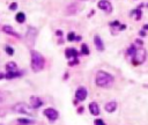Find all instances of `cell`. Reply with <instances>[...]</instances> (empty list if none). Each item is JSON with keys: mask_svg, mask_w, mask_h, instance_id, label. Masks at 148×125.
I'll use <instances>...</instances> for the list:
<instances>
[{"mask_svg": "<svg viewBox=\"0 0 148 125\" xmlns=\"http://www.w3.org/2000/svg\"><path fill=\"white\" fill-rule=\"evenodd\" d=\"M146 56H147V52L143 48H136L134 56H133V63L135 65L142 64L146 60Z\"/></svg>", "mask_w": 148, "mask_h": 125, "instance_id": "5", "label": "cell"}, {"mask_svg": "<svg viewBox=\"0 0 148 125\" xmlns=\"http://www.w3.org/2000/svg\"><path fill=\"white\" fill-rule=\"evenodd\" d=\"M81 53L84 54V56L89 54V49H88V45H87V44H82V45H81Z\"/></svg>", "mask_w": 148, "mask_h": 125, "instance_id": "19", "label": "cell"}, {"mask_svg": "<svg viewBox=\"0 0 148 125\" xmlns=\"http://www.w3.org/2000/svg\"><path fill=\"white\" fill-rule=\"evenodd\" d=\"M1 79H5V74L4 73H0V80Z\"/></svg>", "mask_w": 148, "mask_h": 125, "instance_id": "29", "label": "cell"}, {"mask_svg": "<svg viewBox=\"0 0 148 125\" xmlns=\"http://www.w3.org/2000/svg\"><path fill=\"white\" fill-rule=\"evenodd\" d=\"M113 83V77L105 71H98L96 74V85L102 88H108Z\"/></svg>", "mask_w": 148, "mask_h": 125, "instance_id": "2", "label": "cell"}, {"mask_svg": "<svg viewBox=\"0 0 148 125\" xmlns=\"http://www.w3.org/2000/svg\"><path fill=\"white\" fill-rule=\"evenodd\" d=\"M5 51H6V53L8 54V56H13L14 54V49L12 48V46H9V45L5 46Z\"/></svg>", "mask_w": 148, "mask_h": 125, "instance_id": "20", "label": "cell"}, {"mask_svg": "<svg viewBox=\"0 0 148 125\" xmlns=\"http://www.w3.org/2000/svg\"><path fill=\"white\" fill-rule=\"evenodd\" d=\"M13 110L15 112H19V113H23L27 116H32L34 112H32V108L27 103H18L13 107Z\"/></svg>", "mask_w": 148, "mask_h": 125, "instance_id": "4", "label": "cell"}, {"mask_svg": "<svg viewBox=\"0 0 148 125\" xmlns=\"http://www.w3.org/2000/svg\"><path fill=\"white\" fill-rule=\"evenodd\" d=\"M18 125H24V124H20V123H19V124H18Z\"/></svg>", "mask_w": 148, "mask_h": 125, "instance_id": "33", "label": "cell"}, {"mask_svg": "<svg viewBox=\"0 0 148 125\" xmlns=\"http://www.w3.org/2000/svg\"><path fill=\"white\" fill-rule=\"evenodd\" d=\"M94 123H95V125H105V124H104V122L102 120V119H96V120H95Z\"/></svg>", "mask_w": 148, "mask_h": 125, "instance_id": "24", "label": "cell"}, {"mask_svg": "<svg viewBox=\"0 0 148 125\" xmlns=\"http://www.w3.org/2000/svg\"><path fill=\"white\" fill-rule=\"evenodd\" d=\"M94 43H95V45H96L98 51H103L104 50V44H103V42H102L100 36H95V37H94Z\"/></svg>", "mask_w": 148, "mask_h": 125, "instance_id": "14", "label": "cell"}, {"mask_svg": "<svg viewBox=\"0 0 148 125\" xmlns=\"http://www.w3.org/2000/svg\"><path fill=\"white\" fill-rule=\"evenodd\" d=\"M2 31H4L5 34H7V35L14 36V37H16V38H21V35L16 33L11 26H4L2 27Z\"/></svg>", "mask_w": 148, "mask_h": 125, "instance_id": "10", "label": "cell"}, {"mask_svg": "<svg viewBox=\"0 0 148 125\" xmlns=\"http://www.w3.org/2000/svg\"><path fill=\"white\" fill-rule=\"evenodd\" d=\"M117 109V102H115V101H112V102H108L107 104H105V110L108 112H113L115 110Z\"/></svg>", "mask_w": 148, "mask_h": 125, "instance_id": "15", "label": "cell"}, {"mask_svg": "<svg viewBox=\"0 0 148 125\" xmlns=\"http://www.w3.org/2000/svg\"><path fill=\"white\" fill-rule=\"evenodd\" d=\"M81 40V37H80V36H77V37H75V41H80Z\"/></svg>", "mask_w": 148, "mask_h": 125, "instance_id": "32", "label": "cell"}, {"mask_svg": "<svg viewBox=\"0 0 148 125\" xmlns=\"http://www.w3.org/2000/svg\"><path fill=\"white\" fill-rule=\"evenodd\" d=\"M43 105V101L37 97V96H31L30 97V107H31L32 109H38Z\"/></svg>", "mask_w": 148, "mask_h": 125, "instance_id": "9", "label": "cell"}, {"mask_svg": "<svg viewBox=\"0 0 148 125\" xmlns=\"http://www.w3.org/2000/svg\"><path fill=\"white\" fill-rule=\"evenodd\" d=\"M83 1H87V0H83Z\"/></svg>", "mask_w": 148, "mask_h": 125, "instance_id": "34", "label": "cell"}, {"mask_svg": "<svg viewBox=\"0 0 148 125\" xmlns=\"http://www.w3.org/2000/svg\"><path fill=\"white\" fill-rule=\"evenodd\" d=\"M65 54H66V57L67 58H77V51L75 50V49H72V48H70V49H66V51H65Z\"/></svg>", "mask_w": 148, "mask_h": 125, "instance_id": "13", "label": "cell"}, {"mask_svg": "<svg viewBox=\"0 0 148 125\" xmlns=\"http://www.w3.org/2000/svg\"><path fill=\"white\" fill-rule=\"evenodd\" d=\"M56 34H57L58 36H61V35H63V31H61V30H57V31H56Z\"/></svg>", "mask_w": 148, "mask_h": 125, "instance_id": "28", "label": "cell"}, {"mask_svg": "<svg viewBox=\"0 0 148 125\" xmlns=\"http://www.w3.org/2000/svg\"><path fill=\"white\" fill-rule=\"evenodd\" d=\"M77 63H79V61L75 59V60H72V61H70L68 64H70V66H72V65H75V64H77Z\"/></svg>", "mask_w": 148, "mask_h": 125, "instance_id": "26", "label": "cell"}, {"mask_svg": "<svg viewBox=\"0 0 148 125\" xmlns=\"http://www.w3.org/2000/svg\"><path fill=\"white\" fill-rule=\"evenodd\" d=\"M15 20L18 21L19 23H23L26 21V14L23 12H19V13L15 15Z\"/></svg>", "mask_w": 148, "mask_h": 125, "instance_id": "17", "label": "cell"}, {"mask_svg": "<svg viewBox=\"0 0 148 125\" xmlns=\"http://www.w3.org/2000/svg\"><path fill=\"white\" fill-rule=\"evenodd\" d=\"M75 97L77 101H84L87 99V89L84 87H79L75 92Z\"/></svg>", "mask_w": 148, "mask_h": 125, "instance_id": "7", "label": "cell"}, {"mask_svg": "<svg viewBox=\"0 0 148 125\" xmlns=\"http://www.w3.org/2000/svg\"><path fill=\"white\" fill-rule=\"evenodd\" d=\"M147 7H148V4H147Z\"/></svg>", "mask_w": 148, "mask_h": 125, "instance_id": "35", "label": "cell"}, {"mask_svg": "<svg viewBox=\"0 0 148 125\" xmlns=\"http://www.w3.org/2000/svg\"><path fill=\"white\" fill-rule=\"evenodd\" d=\"M18 122H19L20 124H24V125H29V124H31V123H34V120H30V119H27V118H19Z\"/></svg>", "mask_w": 148, "mask_h": 125, "instance_id": "18", "label": "cell"}, {"mask_svg": "<svg viewBox=\"0 0 148 125\" xmlns=\"http://www.w3.org/2000/svg\"><path fill=\"white\" fill-rule=\"evenodd\" d=\"M43 113L49 118L50 122H54V120H57L59 117L58 111H57L56 109H53V108H47V109H45Z\"/></svg>", "mask_w": 148, "mask_h": 125, "instance_id": "6", "label": "cell"}, {"mask_svg": "<svg viewBox=\"0 0 148 125\" xmlns=\"http://www.w3.org/2000/svg\"><path fill=\"white\" fill-rule=\"evenodd\" d=\"M84 109H83V107H80V108H79V109H77V112H79V113H81V112L83 111Z\"/></svg>", "mask_w": 148, "mask_h": 125, "instance_id": "27", "label": "cell"}, {"mask_svg": "<svg viewBox=\"0 0 148 125\" xmlns=\"http://www.w3.org/2000/svg\"><path fill=\"white\" fill-rule=\"evenodd\" d=\"M140 36H145V35H146V33H145V31H143V30H141V31H140Z\"/></svg>", "mask_w": 148, "mask_h": 125, "instance_id": "30", "label": "cell"}, {"mask_svg": "<svg viewBox=\"0 0 148 125\" xmlns=\"http://www.w3.org/2000/svg\"><path fill=\"white\" fill-rule=\"evenodd\" d=\"M16 8H18V4H16V2H12V4L9 5V9H11V11H15Z\"/></svg>", "mask_w": 148, "mask_h": 125, "instance_id": "23", "label": "cell"}, {"mask_svg": "<svg viewBox=\"0 0 148 125\" xmlns=\"http://www.w3.org/2000/svg\"><path fill=\"white\" fill-rule=\"evenodd\" d=\"M135 50H136V49H135V46H134V45H131V46L129 48V50H127V53H129V54L131 56V57H132V58H133V56H134Z\"/></svg>", "mask_w": 148, "mask_h": 125, "instance_id": "21", "label": "cell"}, {"mask_svg": "<svg viewBox=\"0 0 148 125\" xmlns=\"http://www.w3.org/2000/svg\"><path fill=\"white\" fill-rule=\"evenodd\" d=\"M75 34L73 33V31H71V33H68V35H67V40L70 41V42H72V41H75Z\"/></svg>", "mask_w": 148, "mask_h": 125, "instance_id": "22", "label": "cell"}, {"mask_svg": "<svg viewBox=\"0 0 148 125\" xmlns=\"http://www.w3.org/2000/svg\"><path fill=\"white\" fill-rule=\"evenodd\" d=\"M6 71H7V73L18 71V65H16V63H14V61H9V63H7L6 64Z\"/></svg>", "mask_w": 148, "mask_h": 125, "instance_id": "16", "label": "cell"}, {"mask_svg": "<svg viewBox=\"0 0 148 125\" xmlns=\"http://www.w3.org/2000/svg\"><path fill=\"white\" fill-rule=\"evenodd\" d=\"M37 29L35 27H28V30H27V35H26V42L29 48H32L34 44H35V41H36V37H37Z\"/></svg>", "mask_w": 148, "mask_h": 125, "instance_id": "3", "label": "cell"}, {"mask_svg": "<svg viewBox=\"0 0 148 125\" xmlns=\"http://www.w3.org/2000/svg\"><path fill=\"white\" fill-rule=\"evenodd\" d=\"M97 6H98V8L103 9L104 12H107V13H110V12L112 11V6H111V2H109L108 0H101V1H98Z\"/></svg>", "mask_w": 148, "mask_h": 125, "instance_id": "8", "label": "cell"}, {"mask_svg": "<svg viewBox=\"0 0 148 125\" xmlns=\"http://www.w3.org/2000/svg\"><path fill=\"white\" fill-rule=\"evenodd\" d=\"M30 54H31V68L34 72H39L44 68L45 65V59L44 57L39 52L35 51V50H30Z\"/></svg>", "mask_w": 148, "mask_h": 125, "instance_id": "1", "label": "cell"}, {"mask_svg": "<svg viewBox=\"0 0 148 125\" xmlns=\"http://www.w3.org/2000/svg\"><path fill=\"white\" fill-rule=\"evenodd\" d=\"M143 29H145V30H148V24H145V26H143Z\"/></svg>", "mask_w": 148, "mask_h": 125, "instance_id": "31", "label": "cell"}, {"mask_svg": "<svg viewBox=\"0 0 148 125\" xmlns=\"http://www.w3.org/2000/svg\"><path fill=\"white\" fill-rule=\"evenodd\" d=\"M23 74V72H21V71H15V72H9V73H6L5 74V78L8 80H11V79H15V78H20L21 75Z\"/></svg>", "mask_w": 148, "mask_h": 125, "instance_id": "12", "label": "cell"}, {"mask_svg": "<svg viewBox=\"0 0 148 125\" xmlns=\"http://www.w3.org/2000/svg\"><path fill=\"white\" fill-rule=\"evenodd\" d=\"M110 26H111V27H115V26H120V23H119V21H115V22H112V23H110Z\"/></svg>", "mask_w": 148, "mask_h": 125, "instance_id": "25", "label": "cell"}, {"mask_svg": "<svg viewBox=\"0 0 148 125\" xmlns=\"http://www.w3.org/2000/svg\"><path fill=\"white\" fill-rule=\"evenodd\" d=\"M89 111L94 116H98L100 115V108H98V104L96 102H91L89 104Z\"/></svg>", "mask_w": 148, "mask_h": 125, "instance_id": "11", "label": "cell"}]
</instances>
